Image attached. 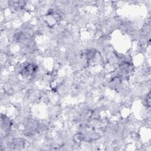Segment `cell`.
Wrapping results in <instances>:
<instances>
[{"label":"cell","mask_w":151,"mask_h":151,"mask_svg":"<svg viewBox=\"0 0 151 151\" xmlns=\"http://www.w3.org/2000/svg\"><path fill=\"white\" fill-rule=\"evenodd\" d=\"M26 142L27 141H25L24 139H22L21 138L15 139L12 142V146H14V148H17V149L24 148V146H25Z\"/></svg>","instance_id":"cell-2"},{"label":"cell","mask_w":151,"mask_h":151,"mask_svg":"<svg viewBox=\"0 0 151 151\" xmlns=\"http://www.w3.org/2000/svg\"><path fill=\"white\" fill-rule=\"evenodd\" d=\"M11 126V120L6 117L1 116V127L2 129H4V130H9Z\"/></svg>","instance_id":"cell-3"},{"label":"cell","mask_w":151,"mask_h":151,"mask_svg":"<svg viewBox=\"0 0 151 151\" xmlns=\"http://www.w3.org/2000/svg\"><path fill=\"white\" fill-rule=\"evenodd\" d=\"M37 66L34 64H28L25 65L21 71V74L24 77L31 76L36 71Z\"/></svg>","instance_id":"cell-1"}]
</instances>
